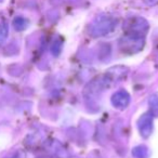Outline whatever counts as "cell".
<instances>
[{"instance_id":"cell-11","label":"cell","mask_w":158,"mask_h":158,"mask_svg":"<svg viewBox=\"0 0 158 158\" xmlns=\"http://www.w3.org/2000/svg\"><path fill=\"white\" fill-rule=\"evenodd\" d=\"M144 2L147 3V5H155V3L158 2V0H144Z\"/></svg>"},{"instance_id":"cell-8","label":"cell","mask_w":158,"mask_h":158,"mask_svg":"<svg viewBox=\"0 0 158 158\" xmlns=\"http://www.w3.org/2000/svg\"><path fill=\"white\" fill-rule=\"evenodd\" d=\"M13 26H14V28L19 31H24V29H26L27 26H28V21H27L26 19L22 18V16H18V18L14 19Z\"/></svg>"},{"instance_id":"cell-2","label":"cell","mask_w":158,"mask_h":158,"mask_svg":"<svg viewBox=\"0 0 158 158\" xmlns=\"http://www.w3.org/2000/svg\"><path fill=\"white\" fill-rule=\"evenodd\" d=\"M125 29L127 31L128 35L144 37L145 33L148 29V24H147V22L144 19L133 18L127 21V23L125 25Z\"/></svg>"},{"instance_id":"cell-6","label":"cell","mask_w":158,"mask_h":158,"mask_svg":"<svg viewBox=\"0 0 158 158\" xmlns=\"http://www.w3.org/2000/svg\"><path fill=\"white\" fill-rule=\"evenodd\" d=\"M132 156L134 158H147L148 157V149L143 145L136 146L132 149Z\"/></svg>"},{"instance_id":"cell-3","label":"cell","mask_w":158,"mask_h":158,"mask_svg":"<svg viewBox=\"0 0 158 158\" xmlns=\"http://www.w3.org/2000/svg\"><path fill=\"white\" fill-rule=\"evenodd\" d=\"M143 37L133 35H126L120 40V48L123 51H129V52H136L141 50L143 47Z\"/></svg>"},{"instance_id":"cell-9","label":"cell","mask_w":158,"mask_h":158,"mask_svg":"<svg viewBox=\"0 0 158 158\" xmlns=\"http://www.w3.org/2000/svg\"><path fill=\"white\" fill-rule=\"evenodd\" d=\"M149 107H151V113L153 116H158V95L153 94L149 98Z\"/></svg>"},{"instance_id":"cell-7","label":"cell","mask_w":158,"mask_h":158,"mask_svg":"<svg viewBox=\"0 0 158 158\" xmlns=\"http://www.w3.org/2000/svg\"><path fill=\"white\" fill-rule=\"evenodd\" d=\"M9 36V25L7 22L0 23V46H2Z\"/></svg>"},{"instance_id":"cell-4","label":"cell","mask_w":158,"mask_h":158,"mask_svg":"<svg viewBox=\"0 0 158 158\" xmlns=\"http://www.w3.org/2000/svg\"><path fill=\"white\" fill-rule=\"evenodd\" d=\"M153 117L154 116L151 112L145 113L138 120L139 131H140L141 135L145 139L148 138L151 135L152 131H153Z\"/></svg>"},{"instance_id":"cell-10","label":"cell","mask_w":158,"mask_h":158,"mask_svg":"<svg viewBox=\"0 0 158 158\" xmlns=\"http://www.w3.org/2000/svg\"><path fill=\"white\" fill-rule=\"evenodd\" d=\"M6 158H26V153L22 149H16V151L10 153Z\"/></svg>"},{"instance_id":"cell-1","label":"cell","mask_w":158,"mask_h":158,"mask_svg":"<svg viewBox=\"0 0 158 158\" xmlns=\"http://www.w3.org/2000/svg\"><path fill=\"white\" fill-rule=\"evenodd\" d=\"M117 21H115L113 18L110 16H101L94 23H93L92 27H91V35L94 37H99V36H104L106 34L110 33L116 26Z\"/></svg>"},{"instance_id":"cell-5","label":"cell","mask_w":158,"mask_h":158,"mask_svg":"<svg viewBox=\"0 0 158 158\" xmlns=\"http://www.w3.org/2000/svg\"><path fill=\"white\" fill-rule=\"evenodd\" d=\"M129 103H130V95L125 90L117 91L112 97V104L116 108H119V110L126 108L129 105Z\"/></svg>"}]
</instances>
